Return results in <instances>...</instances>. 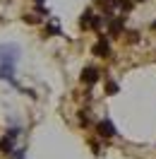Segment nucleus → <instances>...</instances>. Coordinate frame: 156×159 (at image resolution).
Wrapping results in <instances>:
<instances>
[{
    "mask_svg": "<svg viewBox=\"0 0 156 159\" xmlns=\"http://www.w3.org/2000/svg\"><path fill=\"white\" fill-rule=\"evenodd\" d=\"M17 60H20V46H15V43L0 46V65H15Z\"/></svg>",
    "mask_w": 156,
    "mask_h": 159,
    "instance_id": "nucleus-1",
    "label": "nucleus"
},
{
    "mask_svg": "<svg viewBox=\"0 0 156 159\" xmlns=\"http://www.w3.org/2000/svg\"><path fill=\"white\" fill-rule=\"evenodd\" d=\"M91 53H94L96 58H108V56H110V43L106 41V36H98V41L94 43Z\"/></svg>",
    "mask_w": 156,
    "mask_h": 159,
    "instance_id": "nucleus-2",
    "label": "nucleus"
},
{
    "mask_svg": "<svg viewBox=\"0 0 156 159\" xmlns=\"http://www.w3.org/2000/svg\"><path fill=\"white\" fill-rule=\"evenodd\" d=\"M96 133H98V135H101V138H115V133H118V130H115V125H113V123H110V120H98V123H96Z\"/></svg>",
    "mask_w": 156,
    "mask_h": 159,
    "instance_id": "nucleus-3",
    "label": "nucleus"
},
{
    "mask_svg": "<svg viewBox=\"0 0 156 159\" xmlns=\"http://www.w3.org/2000/svg\"><path fill=\"white\" fill-rule=\"evenodd\" d=\"M106 24H108V34H110V36H120V34H123L125 17H118V20H113V17H106Z\"/></svg>",
    "mask_w": 156,
    "mask_h": 159,
    "instance_id": "nucleus-4",
    "label": "nucleus"
},
{
    "mask_svg": "<svg viewBox=\"0 0 156 159\" xmlns=\"http://www.w3.org/2000/svg\"><path fill=\"white\" fill-rule=\"evenodd\" d=\"M98 75H101V72H98L96 68H91V65H89V68L82 70V82H84V84H94V82L98 80Z\"/></svg>",
    "mask_w": 156,
    "mask_h": 159,
    "instance_id": "nucleus-5",
    "label": "nucleus"
},
{
    "mask_svg": "<svg viewBox=\"0 0 156 159\" xmlns=\"http://www.w3.org/2000/svg\"><path fill=\"white\" fill-rule=\"evenodd\" d=\"M94 17H96V15H94L91 10H84V12H82V17H79V27H82V29H91Z\"/></svg>",
    "mask_w": 156,
    "mask_h": 159,
    "instance_id": "nucleus-6",
    "label": "nucleus"
},
{
    "mask_svg": "<svg viewBox=\"0 0 156 159\" xmlns=\"http://www.w3.org/2000/svg\"><path fill=\"white\" fill-rule=\"evenodd\" d=\"M0 152H5V154L15 152V140H12L10 135H5V138L0 140Z\"/></svg>",
    "mask_w": 156,
    "mask_h": 159,
    "instance_id": "nucleus-7",
    "label": "nucleus"
},
{
    "mask_svg": "<svg viewBox=\"0 0 156 159\" xmlns=\"http://www.w3.org/2000/svg\"><path fill=\"white\" fill-rule=\"evenodd\" d=\"M118 7H120L123 12H130L132 7H135V2H132V0H118Z\"/></svg>",
    "mask_w": 156,
    "mask_h": 159,
    "instance_id": "nucleus-8",
    "label": "nucleus"
},
{
    "mask_svg": "<svg viewBox=\"0 0 156 159\" xmlns=\"http://www.w3.org/2000/svg\"><path fill=\"white\" fill-rule=\"evenodd\" d=\"M106 92H108V94H115V92H118V84H115V82H106Z\"/></svg>",
    "mask_w": 156,
    "mask_h": 159,
    "instance_id": "nucleus-9",
    "label": "nucleus"
},
{
    "mask_svg": "<svg viewBox=\"0 0 156 159\" xmlns=\"http://www.w3.org/2000/svg\"><path fill=\"white\" fill-rule=\"evenodd\" d=\"M20 133H22V130H20V128H17V125H15V128H10V130H7V135H10V138H12V140L17 138V135H20Z\"/></svg>",
    "mask_w": 156,
    "mask_h": 159,
    "instance_id": "nucleus-10",
    "label": "nucleus"
},
{
    "mask_svg": "<svg viewBox=\"0 0 156 159\" xmlns=\"http://www.w3.org/2000/svg\"><path fill=\"white\" fill-rule=\"evenodd\" d=\"M103 7H113V5H118V0H98Z\"/></svg>",
    "mask_w": 156,
    "mask_h": 159,
    "instance_id": "nucleus-11",
    "label": "nucleus"
},
{
    "mask_svg": "<svg viewBox=\"0 0 156 159\" xmlns=\"http://www.w3.org/2000/svg\"><path fill=\"white\" fill-rule=\"evenodd\" d=\"M12 159H24V149H15V152H12Z\"/></svg>",
    "mask_w": 156,
    "mask_h": 159,
    "instance_id": "nucleus-12",
    "label": "nucleus"
},
{
    "mask_svg": "<svg viewBox=\"0 0 156 159\" xmlns=\"http://www.w3.org/2000/svg\"><path fill=\"white\" fill-rule=\"evenodd\" d=\"M24 22H27V24H36V17H34V15H24Z\"/></svg>",
    "mask_w": 156,
    "mask_h": 159,
    "instance_id": "nucleus-13",
    "label": "nucleus"
},
{
    "mask_svg": "<svg viewBox=\"0 0 156 159\" xmlns=\"http://www.w3.org/2000/svg\"><path fill=\"white\" fill-rule=\"evenodd\" d=\"M46 31H48V34H60L58 27H46Z\"/></svg>",
    "mask_w": 156,
    "mask_h": 159,
    "instance_id": "nucleus-14",
    "label": "nucleus"
},
{
    "mask_svg": "<svg viewBox=\"0 0 156 159\" xmlns=\"http://www.w3.org/2000/svg\"><path fill=\"white\" fill-rule=\"evenodd\" d=\"M34 2H39V5H41V2H43V0H34Z\"/></svg>",
    "mask_w": 156,
    "mask_h": 159,
    "instance_id": "nucleus-15",
    "label": "nucleus"
},
{
    "mask_svg": "<svg viewBox=\"0 0 156 159\" xmlns=\"http://www.w3.org/2000/svg\"><path fill=\"white\" fill-rule=\"evenodd\" d=\"M151 29H156V22H154V24H151Z\"/></svg>",
    "mask_w": 156,
    "mask_h": 159,
    "instance_id": "nucleus-16",
    "label": "nucleus"
},
{
    "mask_svg": "<svg viewBox=\"0 0 156 159\" xmlns=\"http://www.w3.org/2000/svg\"><path fill=\"white\" fill-rule=\"evenodd\" d=\"M135 2H142V0H135Z\"/></svg>",
    "mask_w": 156,
    "mask_h": 159,
    "instance_id": "nucleus-17",
    "label": "nucleus"
}]
</instances>
